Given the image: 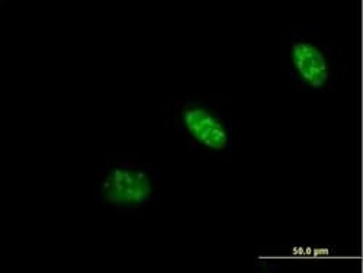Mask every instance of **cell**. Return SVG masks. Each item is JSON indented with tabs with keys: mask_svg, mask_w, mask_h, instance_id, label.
Returning a JSON list of instances; mask_svg holds the SVG:
<instances>
[{
	"mask_svg": "<svg viewBox=\"0 0 363 273\" xmlns=\"http://www.w3.org/2000/svg\"><path fill=\"white\" fill-rule=\"evenodd\" d=\"M339 79L336 47L323 37L302 29L282 43L281 80L302 94L335 92Z\"/></svg>",
	"mask_w": 363,
	"mask_h": 273,
	"instance_id": "cell-3",
	"label": "cell"
},
{
	"mask_svg": "<svg viewBox=\"0 0 363 273\" xmlns=\"http://www.w3.org/2000/svg\"><path fill=\"white\" fill-rule=\"evenodd\" d=\"M170 124L191 155L202 162L225 160L234 150V124L216 96L180 95L172 108Z\"/></svg>",
	"mask_w": 363,
	"mask_h": 273,
	"instance_id": "cell-2",
	"label": "cell"
},
{
	"mask_svg": "<svg viewBox=\"0 0 363 273\" xmlns=\"http://www.w3.org/2000/svg\"><path fill=\"white\" fill-rule=\"evenodd\" d=\"M162 170L131 151H108L99 163L94 198L108 211L123 216H143L162 194Z\"/></svg>",
	"mask_w": 363,
	"mask_h": 273,
	"instance_id": "cell-1",
	"label": "cell"
}]
</instances>
